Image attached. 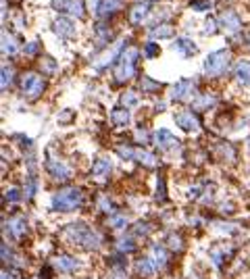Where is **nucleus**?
<instances>
[{
    "label": "nucleus",
    "instance_id": "obj_6",
    "mask_svg": "<svg viewBox=\"0 0 250 279\" xmlns=\"http://www.w3.org/2000/svg\"><path fill=\"white\" fill-rule=\"evenodd\" d=\"M117 152L121 154L123 159L138 161V163H142V165H146V167H154V165H156V157H154V154H150V152H146V150H142V148H125V146H119Z\"/></svg>",
    "mask_w": 250,
    "mask_h": 279
},
{
    "label": "nucleus",
    "instance_id": "obj_16",
    "mask_svg": "<svg viewBox=\"0 0 250 279\" xmlns=\"http://www.w3.org/2000/svg\"><path fill=\"white\" fill-rule=\"evenodd\" d=\"M173 50L177 52V54H181V56H192V54H196V44L192 42V40H187V38H177V42L173 44Z\"/></svg>",
    "mask_w": 250,
    "mask_h": 279
},
{
    "label": "nucleus",
    "instance_id": "obj_14",
    "mask_svg": "<svg viewBox=\"0 0 250 279\" xmlns=\"http://www.w3.org/2000/svg\"><path fill=\"white\" fill-rule=\"evenodd\" d=\"M54 32L60 36V38H73L75 36V25L73 21L65 19V17H58L54 21Z\"/></svg>",
    "mask_w": 250,
    "mask_h": 279
},
{
    "label": "nucleus",
    "instance_id": "obj_28",
    "mask_svg": "<svg viewBox=\"0 0 250 279\" xmlns=\"http://www.w3.org/2000/svg\"><path fill=\"white\" fill-rule=\"evenodd\" d=\"M213 104H215V96H211V94H204V96L194 98V106H196V109H209V106H213Z\"/></svg>",
    "mask_w": 250,
    "mask_h": 279
},
{
    "label": "nucleus",
    "instance_id": "obj_17",
    "mask_svg": "<svg viewBox=\"0 0 250 279\" xmlns=\"http://www.w3.org/2000/svg\"><path fill=\"white\" fill-rule=\"evenodd\" d=\"M154 142H156V146L163 148V150H169L171 146L177 144V140L173 138V134L167 132V130H159V132H156V134H154Z\"/></svg>",
    "mask_w": 250,
    "mask_h": 279
},
{
    "label": "nucleus",
    "instance_id": "obj_12",
    "mask_svg": "<svg viewBox=\"0 0 250 279\" xmlns=\"http://www.w3.org/2000/svg\"><path fill=\"white\" fill-rule=\"evenodd\" d=\"M221 27L225 29L227 34H236V32H240V27H242V21H240V17L234 13V11H225L223 15H221Z\"/></svg>",
    "mask_w": 250,
    "mask_h": 279
},
{
    "label": "nucleus",
    "instance_id": "obj_38",
    "mask_svg": "<svg viewBox=\"0 0 250 279\" xmlns=\"http://www.w3.org/2000/svg\"><path fill=\"white\" fill-rule=\"evenodd\" d=\"M215 27H217L215 19H209V23H206V27H204V32H206V34H213V32H215Z\"/></svg>",
    "mask_w": 250,
    "mask_h": 279
},
{
    "label": "nucleus",
    "instance_id": "obj_25",
    "mask_svg": "<svg viewBox=\"0 0 250 279\" xmlns=\"http://www.w3.org/2000/svg\"><path fill=\"white\" fill-rule=\"evenodd\" d=\"M136 271H138L142 277H150V275H154V273H156V269H154V265L150 263V259H142V261H138V263H136Z\"/></svg>",
    "mask_w": 250,
    "mask_h": 279
},
{
    "label": "nucleus",
    "instance_id": "obj_11",
    "mask_svg": "<svg viewBox=\"0 0 250 279\" xmlns=\"http://www.w3.org/2000/svg\"><path fill=\"white\" fill-rule=\"evenodd\" d=\"M46 169H48V173H50L54 179H58V181H65V179H69V177H71V169H69L65 163L54 161V159H50V161H48Z\"/></svg>",
    "mask_w": 250,
    "mask_h": 279
},
{
    "label": "nucleus",
    "instance_id": "obj_40",
    "mask_svg": "<svg viewBox=\"0 0 250 279\" xmlns=\"http://www.w3.org/2000/svg\"><path fill=\"white\" fill-rule=\"evenodd\" d=\"M148 138H146V134H142V132H138V142H146Z\"/></svg>",
    "mask_w": 250,
    "mask_h": 279
},
{
    "label": "nucleus",
    "instance_id": "obj_33",
    "mask_svg": "<svg viewBox=\"0 0 250 279\" xmlns=\"http://www.w3.org/2000/svg\"><path fill=\"white\" fill-rule=\"evenodd\" d=\"M142 88H144V90H150V92H154V90H159V88H161V83H156V81H152V79L144 77V79H142Z\"/></svg>",
    "mask_w": 250,
    "mask_h": 279
},
{
    "label": "nucleus",
    "instance_id": "obj_9",
    "mask_svg": "<svg viewBox=\"0 0 250 279\" xmlns=\"http://www.w3.org/2000/svg\"><path fill=\"white\" fill-rule=\"evenodd\" d=\"M79 261L77 259H73V256H67V254H60V256H56L54 261H52V267L56 269V271H60V273H73V271H77L79 269Z\"/></svg>",
    "mask_w": 250,
    "mask_h": 279
},
{
    "label": "nucleus",
    "instance_id": "obj_41",
    "mask_svg": "<svg viewBox=\"0 0 250 279\" xmlns=\"http://www.w3.org/2000/svg\"><path fill=\"white\" fill-rule=\"evenodd\" d=\"M3 279H13V275H9V271H3Z\"/></svg>",
    "mask_w": 250,
    "mask_h": 279
},
{
    "label": "nucleus",
    "instance_id": "obj_13",
    "mask_svg": "<svg viewBox=\"0 0 250 279\" xmlns=\"http://www.w3.org/2000/svg\"><path fill=\"white\" fill-rule=\"evenodd\" d=\"M150 263L154 265V269L159 271V269H163L165 265H167V250H165V246H161V244H154L152 248H150Z\"/></svg>",
    "mask_w": 250,
    "mask_h": 279
},
{
    "label": "nucleus",
    "instance_id": "obj_32",
    "mask_svg": "<svg viewBox=\"0 0 250 279\" xmlns=\"http://www.w3.org/2000/svg\"><path fill=\"white\" fill-rule=\"evenodd\" d=\"M169 246L173 248V250H183V240H181L179 235L171 233V235H169Z\"/></svg>",
    "mask_w": 250,
    "mask_h": 279
},
{
    "label": "nucleus",
    "instance_id": "obj_1",
    "mask_svg": "<svg viewBox=\"0 0 250 279\" xmlns=\"http://www.w3.org/2000/svg\"><path fill=\"white\" fill-rule=\"evenodd\" d=\"M65 235L73 244L81 246L84 250H96V248H100V244H102L100 233L94 227L86 225V223H71V225H67L65 227Z\"/></svg>",
    "mask_w": 250,
    "mask_h": 279
},
{
    "label": "nucleus",
    "instance_id": "obj_27",
    "mask_svg": "<svg viewBox=\"0 0 250 279\" xmlns=\"http://www.w3.org/2000/svg\"><path fill=\"white\" fill-rule=\"evenodd\" d=\"M109 225H111V227H115V229H125V227H128V219H125L123 214L115 212V214H111V217H109Z\"/></svg>",
    "mask_w": 250,
    "mask_h": 279
},
{
    "label": "nucleus",
    "instance_id": "obj_22",
    "mask_svg": "<svg viewBox=\"0 0 250 279\" xmlns=\"http://www.w3.org/2000/svg\"><path fill=\"white\" fill-rule=\"evenodd\" d=\"M148 9H150V5H148V3H140V5H136V7L132 9V13H130L132 23H142V21H144V17H146V13H148Z\"/></svg>",
    "mask_w": 250,
    "mask_h": 279
},
{
    "label": "nucleus",
    "instance_id": "obj_2",
    "mask_svg": "<svg viewBox=\"0 0 250 279\" xmlns=\"http://www.w3.org/2000/svg\"><path fill=\"white\" fill-rule=\"evenodd\" d=\"M81 202H84V196H81V190L77 188H62L52 196V208L60 212L75 210Z\"/></svg>",
    "mask_w": 250,
    "mask_h": 279
},
{
    "label": "nucleus",
    "instance_id": "obj_42",
    "mask_svg": "<svg viewBox=\"0 0 250 279\" xmlns=\"http://www.w3.org/2000/svg\"><path fill=\"white\" fill-rule=\"evenodd\" d=\"M88 3H90L92 7H96V9H98V0H88Z\"/></svg>",
    "mask_w": 250,
    "mask_h": 279
},
{
    "label": "nucleus",
    "instance_id": "obj_30",
    "mask_svg": "<svg viewBox=\"0 0 250 279\" xmlns=\"http://www.w3.org/2000/svg\"><path fill=\"white\" fill-rule=\"evenodd\" d=\"M121 102H123V106H125V109H128V106H136V104H138L136 92H125L123 98H121Z\"/></svg>",
    "mask_w": 250,
    "mask_h": 279
},
{
    "label": "nucleus",
    "instance_id": "obj_15",
    "mask_svg": "<svg viewBox=\"0 0 250 279\" xmlns=\"http://www.w3.org/2000/svg\"><path fill=\"white\" fill-rule=\"evenodd\" d=\"M58 9L67 11L73 17H84V3L81 0H58Z\"/></svg>",
    "mask_w": 250,
    "mask_h": 279
},
{
    "label": "nucleus",
    "instance_id": "obj_39",
    "mask_svg": "<svg viewBox=\"0 0 250 279\" xmlns=\"http://www.w3.org/2000/svg\"><path fill=\"white\" fill-rule=\"evenodd\" d=\"M25 52H38V44H36V42H31L29 46H25Z\"/></svg>",
    "mask_w": 250,
    "mask_h": 279
},
{
    "label": "nucleus",
    "instance_id": "obj_3",
    "mask_svg": "<svg viewBox=\"0 0 250 279\" xmlns=\"http://www.w3.org/2000/svg\"><path fill=\"white\" fill-rule=\"evenodd\" d=\"M138 56H140V54H138L136 48H128V50L121 54L119 63H117V67H115V81H117V83H125L128 79L134 77Z\"/></svg>",
    "mask_w": 250,
    "mask_h": 279
},
{
    "label": "nucleus",
    "instance_id": "obj_34",
    "mask_svg": "<svg viewBox=\"0 0 250 279\" xmlns=\"http://www.w3.org/2000/svg\"><path fill=\"white\" fill-rule=\"evenodd\" d=\"M159 52H161V48L156 46V44H152V42H150V44H146V56H150V58H152V56H156Z\"/></svg>",
    "mask_w": 250,
    "mask_h": 279
},
{
    "label": "nucleus",
    "instance_id": "obj_5",
    "mask_svg": "<svg viewBox=\"0 0 250 279\" xmlns=\"http://www.w3.org/2000/svg\"><path fill=\"white\" fill-rule=\"evenodd\" d=\"M44 88H46V83L38 73H25L21 77V92H23V96H27L31 100H36L44 92Z\"/></svg>",
    "mask_w": 250,
    "mask_h": 279
},
{
    "label": "nucleus",
    "instance_id": "obj_35",
    "mask_svg": "<svg viewBox=\"0 0 250 279\" xmlns=\"http://www.w3.org/2000/svg\"><path fill=\"white\" fill-rule=\"evenodd\" d=\"M3 261H5V263L13 261V252H9V244H7V242L3 244Z\"/></svg>",
    "mask_w": 250,
    "mask_h": 279
},
{
    "label": "nucleus",
    "instance_id": "obj_29",
    "mask_svg": "<svg viewBox=\"0 0 250 279\" xmlns=\"http://www.w3.org/2000/svg\"><path fill=\"white\" fill-rule=\"evenodd\" d=\"M171 34H173V27H171V25H163V27L159 25L150 36H152V38H159V36H161V38H169Z\"/></svg>",
    "mask_w": 250,
    "mask_h": 279
},
{
    "label": "nucleus",
    "instance_id": "obj_36",
    "mask_svg": "<svg viewBox=\"0 0 250 279\" xmlns=\"http://www.w3.org/2000/svg\"><path fill=\"white\" fill-rule=\"evenodd\" d=\"M7 200H9V202H17V200H19V190H17V188L9 190V192H7Z\"/></svg>",
    "mask_w": 250,
    "mask_h": 279
},
{
    "label": "nucleus",
    "instance_id": "obj_4",
    "mask_svg": "<svg viewBox=\"0 0 250 279\" xmlns=\"http://www.w3.org/2000/svg\"><path fill=\"white\" fill-rule=\"evenodd\" d=\"M230 50H217L213 54L206 56L204 60V73L211 75V77H219V75H223L230 67Z\"/></svg>",
    "mask_w": 250,
    "mask_h": 279
},
{
    "label": "nucleus",
    "instance_id": "obj_18",
    "mask_svg": "<svg viewBox=\"0 0 250 279\" xmlns=\"http://www.w3.org/2000/svg\"><path fill=\"white\" fill-rule=\"evenodd\" d=\"M236 79L244 85H250V60H240L236 65Z\"/></svg>",
    "mask_w": 250,
    "mask_h": 279
},
{
    "label": "nucleus",
    "instance_id": "obj_20",
    "mask_svg": "<svg viewBox=\"0 0 250 279\" xmlns=\"http://www.w3.org/2000/svg\"><path fill=\"white\" fill-rule=\"evenodd\" d=\"M121 48H123V40H119V42H117V44H115V46H113V48L107 52V56H105L102 60H98V65H96V67H98V69H105V67H109V65L113 63V60L117 58V54L121 52Z\"/></svg>",
    "mask_w": 250,
    "mask_h": 279
},
{
    "label": "nucleus",
    "instance_id": "obj_21",
    "mask_svg": "<svg viewBox=\"0 0 250 279\" xmlns=\"http://www.w3.org/2000/svg\"><path fill=\"white\" fill-rule=\"evenodd\" d=\"M119 7H121L119 0H102V3L98 5V9H96V13H98L100 17H109V15L115 13Z\"/></svg>",
    "mask_w": 250,
    "mask_h": 279
},
{
    "label": "nucleus",
    "instance_id": "obj_19",
    "mask_svg": "<svg viewBox=\"0 0 250 279\" xmlns=\"http://www.w3.org/2000/svg\"><path fill=\"white\" fill-rule=\"evenodd\" d=\"M111 171H113V163H111L109 159H98L96 163H94L92 175H94V177H107Z\"/></svg>",
    "mask_w": 250,
    "mask_h": 279
},
{
    "label": "nucleus",
    "instance_id": "obj_31",
    "mask_svg": "<svg viewBox=\"0 0 250 279\" xmlns=\"http://www.w3.org/2000/svg\"><path fill=\"white\" fill-rule=\"evenodd\" d=\"M11 81H13V69L9 65H5L3 67V90H7Z\"/></svg>",
    "mask_w": 250,
    "mask_h": 279
},
{
    "label": "nucleus",
    "instance_id": "obj_10",
    "mask_svg": "<svg viewBox=\"0 0 250 279\" xmlns=\"http://www.w3.org/2000/svg\"><path fill=\"white\" fill-rule=\"evenodd\" d=\"M5 229L13 235V238H21L25 231H27V219L21 214L17 217H11V221H5Z\"/></svg>",
    "mask_w": 250,
    "mask_h": 279
},
{
    "label": "nucleus",
    "instance_id": "obj_24",
    "mask_svg": "<svg viewBox=\"0 0 250 279\" xmlns=\"http://www.w3.org/2000/svg\"><path fill=\"white\" fill-rule=\"evenodd\" d=\"M111 119H113V123H117V125H128V123L132 121L128 109H117V111H113V113H111Z\"/></svg>",
    "mask_w": 250,
    "mask_h": 279
},
{
    "label": "nucleus",
    "instance_id": "obj_8",
    "mask_svg": "<svg viewBox=\"0 0 250 279\" xmlns=\"http://www.w3.org/2000/svg\"><path fill=\"white\" fill-rule=\"evenodd\" d=\"M175 123L183 130V132H198L200 130V121H198V117L194 115V113H190V111H181V113H177L175 115Z\"/></svg>",
    "mask_w": 250,
    "mask_h": 279
},
{
    "label": "nucleus",
    "instance_id": "obj_7",
    "mask_svg": "<svg viewBox=\"0 0 250 279\" xmlns=\"http://www.w3.org/2000/svg\"><path fill=\"white\" fill-rule=\"evenodd\" d=\"M194 92H196V81L194 79H181L173 85L171 90V98L175 100H187L190 96H194Z\"/></svg>",
    "mask_w": 250,
    "mask_h": 279
},
{
    "label": "nucleus",
    "instance_id": "obj_37",
    "mask_svg": "<svg viewBox=\"0 0 250 279\" xmlns=\"http://www.w3.org/2000/svg\"><path fill=\"white\" fill-rule=\"evenodd\" d=\"M148 233V225L146 223H138L136 225V235H146Z\"/></svg>",
    "mask_w": 250,
    "mask_h": 279
},
{
    "label": "nucleus",
    "instance_id": "obj_26",
    "mask_svg": "<svg viewBox=\"0 0 250 279\" xmlns=\"http://www.w3.org/2000/svg\"><path fill=\"white\" fill-rule=\"evenodd\" d=\"M117 248H119V252H134L136 250V244H134V238H128V235H123L119 242H117Z\"/></svg>",
    "mask_w": 250,
    "mask_h": 279
},
{
    "label": "nucleus",
    "instance_id": "obj_23",
    "mask_svg": "<svg viewBox=\"0 0 250 279\" xmlns=\"http://www.w3.org/2000/svg\"><path fill=\"white\" fill-rule=\"evenodd\" d=\"M17 50H19L17 40L5 32V34H3V54H5V56H9V54H15Z\"/></svg>",
    "mask_w": 250,
    "mask_h": 279
}]
</instances>
